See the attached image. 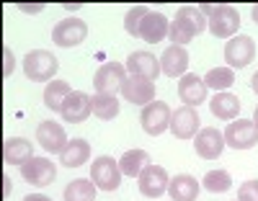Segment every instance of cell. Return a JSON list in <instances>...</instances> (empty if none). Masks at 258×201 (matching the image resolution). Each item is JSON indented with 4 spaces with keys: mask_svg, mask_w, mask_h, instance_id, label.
<instances>
[{
    "mask_svg": "<svg viewBox=\"0 0 258 201\" xmlns=\"http://www.w3.org/2000/svg\"><path fill=\"white\" fill-rule=\"evenodd\" d=\"M207 29V16L199 6H181L176 21H170L168 29V39L176 44V47H183V44L194 41L202 31Z\"/></svg>",
    "mask_w": 258,
    "mask_h": 201,
    "instance_id": "6da1fadb",
    "label": "cell"
},
{
    "mask_svg": "<svg viewBox=\"0 0 258 201\" xmlns=\"http://www.w3.org/2000/svg\"><path fill=\"white\" fill-rule=\"evenodd\" d=\"M202 11H204V16L209 18V31L217 36V39H232L235 34H238V29H240V16H238V11H235L232 6H209V3H204V6H199Z\"/></svg>",
    "mask_w": 258,
    "mask_h": 201,
    "instance_id": "7a4b0ae2",
    "label": "cell"
},
{
    "mask_svg": "<svg viewBox=\"0 0 258 201\" xmlns=\"http://www.w3.org/2000/svg\"><path fill=\"white\" fill-rule=\"evenodd\" d=\"M57 67H59L57 57L47 49H34L24 59V73L34 83H52L57 75Z\"/></svg>",
    "mask_w": 258,
    "mask_h": 201,
    "instance_id": "3957f363",
    "label": "cell"
},
{
    "mask_svg": "<svg viewBox=\"0 0 258 201\" xmlns=\"http://www.w3.org/2000/svg\"><path fill=\"white\" fill-rule=\"evenodd\" d=\"M124 80H126V64L103 62L93 75V88L101 96H116V91H121Z\"/></svg>",
    "mask_w": 258,
    "mask_h": 201,
    "instance_id": "277c9868",
    "label": "cell"
},
{
    "mask_svg": "<svg viewBox=\"0 0 258 201\" xmlns=\"http://www.w3.org/2000/svg\"><path fill=\"white\" fill-rule=\"evenodd\" d=\"M85 36H88V24H85L83 18H62L59 24L52 29V41L57 44V47L62 49H70V47H78V44L85 41Z\"/></svg>",
    "mask_w": 258,
    "mask_h": 201,
    "instance_id": "5b68a950",
    "label": "cell"
},
{
    "mask_svg": "<svg viewBox=\"0 0 258 201\" xmlns=\"http://www.w3.org/2000/svg\"><path fill=\"white\" fill-rule=\"evenodd\" d=\"M170 106L165 101H153L150 106L142 108L140 114V121H142V129L150 134V137H160L165 129H170Z\"/></svg>",
    "mask_w": 258,
    "mask_h": 201,
    "instance_id": "8992f818",
    "label": "cell"
},
{
    "mask_svg": "<svg viewBox=\"0 0 258 201\" xmlns=\"http://www.w3.org/2000/svg\"><path fill=\"white\" fill-rule=\"evenodd\" d=\"M222 134H225V145L232 150H250L258 142V126L253 124V119L230 121Z\"/></svg>",
    "mask_w": 258,
    "mask_h": 201,
    "instance_id": "52a82bcc",
    "label": "cell"
},
{
    "mask_svg": "<svg viewBox=\"0 0 258 201\" xmlns=\"http://www.w3.org/2000/svg\"><path fill=\"white\" fill-rule=\"evenodd\" d=\"M91 181L101 191H116L121 186V168H119V163L114 158H106V155L98 158V160H93Z\"/></svg>",
    "mask_w": 258,
    "mask_h": 201,
    "instance_id": "ba28073f",
    "label": "cell"
},
{
    "mask_svg": "<svg viewBox=\"0 0 258 201\" xmlns=\"http://www.w3.org/2000/svg\"><path fill=\"white\" fill-rule=\"evenodd\" d=\"M255 57V41L250 36H232L227 44H225V59L230 64V70H243L248 67Z\"/></svg>",
    "mask_w": 258,
    "mask_h": 201,
    "instance_id": "9c48e42d",
    "label": "cell"
},
{
    "mask_svg": "<svg viewBox=\"0 0 258 201\" xmlns=\"http://www.w3.org/2000/svg\"><path fill=\"white\" fill-rule=\"evenodd\" d=\"M137 186H140V193H142V196H147V198H160V196L168 191V186H170V178H168L165 168L150 163V165L140 173Z\"/></svg>",
    "mask_w": 258,
    "mask_h": 201,
    "instance_id": "30bf717a",
    "label": "cell"
},
{
    "mask_svg": "<svg viewBox=\"0 0 258 201\" xmlns=\"http://www.w3.org/2000/svg\"><path fill=\"white\" fill-rule=\"evenodd\" d=\"M121 98H126L129 103L135 106H150L155 101V83L147 80V78H137V75H129L121 85Z\"/></svg>",
    "mask_w": 258,
    "mask_h": 201,
    "instance_id": "8fae6325",
    "label": "cell"
},
{
    "mask_svg": "<svg viewBox=\"0 0 258 201\" xmlns=\"http://www.w3.org/2000/svg\"><path fill=\"white\" fill-rule=\"evenodd\" d=\"M21 178L31 186H49L57 178V168L47 158H31L26 165H21Z\"/></svg>",
    "mask_w": 258,
    "mask_h": 201,
    "instance_id": "7c38bea8",
    "label": "cell"
},
{
    "mask_svg": "<svg viewBox=\"0 0 258 201\" xmlns=\"http://www.w3.org/2000/svg\"><path fill=\"white\" fill-rule=\"evenodd\" d=\"M59 114H62L64 121L80 124V121H85V119L93 114V98H91L88 93H83V91H73V93L68 96V101H64V106H62Z\"/></svg>",
    "mask_w": 258,
    "mask_h": 201,
    "instance_id": "4fadbf2b",
    "label": "cell"
},
{
    "mask_svg": "<svg viewBox=\"0 0 258 201\" xmlns=\"http://www.w3.org/2000/svg\"><path fill=\"white\" fill-rule=\"evenodd\" d=\"M199 114H197V108H191V106H183L178 108L173 116H170V131H173V137L176 140H191V137H197L199 134Z\"/></svg>",
    "mask_w": 258,
    "mask_h": 201,
    "instance_id": "5bb4252c",
    "label": "cell"
},
{
    "mask_svg": "<svg viewBox=\"0 0 258 201\" xmlns=\"http://www.w3.org/2000/svg\"><path fill=\"white\" fill-rule=\"evenodd\" d=\"M194 145H197V155H199V158L217 160L222 155V150H225V134L217 131L214 126H204V129H199L197 142H194Z\"/></svg>",
    "mask_w": 258,
    "mask_h": 201,
    "instance_id": "9a60e30c",
    "label": "cell"
},
{
    "mask_svg": "<svg viewBox=\"0 0 258 201\" xmlns=\"http://www.w3.org/2000/svg\"><path fill=\"white\" fill-rule=\"evenodd\" d=\"M36 140L52 155H62V150L68 147V142H70L68 134H64V129H62V124H57V121H41L39 129H36Z\"/></svg>",
    "mask_w": 258,
    "mask_h": 201,
    "instance_id": "2e32d148",
    "label": "cell"
},
{
    "mask_svg": "<svg viewBox=\"0 0 258 201\" xmlns=\"http://www.w3.org/2000/svg\"><path fill=\"white\" fill-rule=\"evenodd\" d=\"M126 73L155 83V78L160 75V59H155L150 52H132L126 57Z\"/></svg>",
    "mask_w": 258,
    "mask_h": 201,
    "instance_id": "e0dca14e",
    "label": "cell"
},
{
    "mask_svg": "<svg viewBox=\"0 0 258 201\" xmlns=\"http://www.w3.org/2000/svg\"><path fill=\"white\" fill-rule=\"evenodd\" d=\"M207 91H209V88H207L204 78H199V75H183L178 80V96L191 108L194 106H202L207 101Z\"/></svg>",
    "mask_w": 258,
    "mask_h": 201,
    "instance_id": "ac0fdd59",
    "label": "cell"
},
{
    "mask_svg": "<svg viewBox=\"0 0 258 201\" xmlns=\"http://www.w3.org/2000/svg\"><path fill=\"white\" fill-rule=\"evenodd\" d=\"M168 29H170V21L158 13V11H150L145 18H142V26H140V39H145L147 44H158L168 36Z\"/></svg>",
    "mask_w": 258,
    "mask_h": 201,
    "instance_id": "d6986e66",
    "label": "cell"
},
{
    "mask_svg": "<svg viewBox=\"0 0 258 201\" xmlns=\"http://www.w3.org/2000/svg\"><path fill=\"white\" fill-rule=\"evenodd\" d=\"M186 67H188V52L183 47L170 44V47L163 52V57H160V70L168 78H178L181 80L186 75Z\"/></svg>",
    "mask_w": 258,
    "mask_h": 201,
    "instance_id": "ffe728a7",
    "label": "cell"
},
{
    "mask_svg": "<svg viewBox=\"0 0 258 201\" xmlns=\"http://www.w3.org/2000/svg\"><path fill=\"white\" fill-rule=\"evenodd\" d=\"M34 158V150L29 140H21V137H11L3 145V160L8 165H26Z\"/></svg>",
    "mask_w": 258,
    "mask_h": 201,
    "instance_id": "44dd1931",
    "label": "cell"
},
{
    "mask_svg": "<svg viewBox=\"0 0 258 201\" xmlns=\"http://www.w3.org/2000/svg\"><path fill=\"white\" fill-rule=\"evenodd\" d=\"M209 108L217 119H225V121H235L240 114V101L238 96L232 93H214V98H209Z\"/></svg>",
    "mask_w": 258,
    "mask_h": 201,
    "instance_id": "7402d4cb",
    "label": "cell"
},
{
    "mask_svg": "<svg viewBox=\"0 0 258 201\" xmlns=\"http://www.w3.org/2000/svg\"><path fill=\"white\" fill-rule=\"evenodd\" d=\"M168 196L173 201H197L199 196V181L191 175H176L170 178V186H168Z\"/></svg>",
    "mask_w": 258,
    "mask_h": 201,
    "instance_id": "603a6c76",
    "label": "cell"
},
{
    "mask_svg": "<svg viewBox=\"0 0 258 201\" xmlns=\"http://www.w3.org/2000/svg\"><path fill=\"white\" fill-rule=\"evenodd\" d=\"M88 158H91V145L85 140H70L68 147H64L62 155H59V160H62L64 168H80Z\"/></svg>",
    "mask_w": 258,
    "mask_h": 201,
    "instance_id": "cb8c5ba5",
    "label": "cell"
},
{
    "mask_svg": "<svg viewBox=\"0 0 258 201\" xmlns=\"http://www.w3.org/2000/svg\"><path fill=\"white\" fill-rule=\"evenodd\" d=\"M150 165V155L145 150H126L119 160V168H121V175H129V178H140V173Z\"/></svg>",
    "mask_w": 258,
    "mask_h": 201,
    "instance_id": "d4e9b609",
    "label": "cell"
},
{
    "mask_svg": "<svg viewBox=\"0 0 258 201\" xmlns=\"http://www.w3.org/2000/svg\"><path fill=\"white\" fill-rule=\"evenodd\" d=\"M70 93L73 91H70V85L64 83V80H52L44 88V106L49 111H62V106H64V101H68Z\"/></svg>",
    "mask_w": 258,
    "mask_h": 201,
    "instance_id": "484cf974",
    "label": "cell"
},
{
    "mask_svg": "<svg viewBox=\"0 0 258 201\" xmlns=\"http://www.w3.org/2000/svg\"><path fill=\"white\" fill-rule=\"evenodd\" d=\"M64 201H96V183L78 178L64 188Z\"/></svg>",
    "mask_w": 258,
    "mask_h": 201,
    "instance_id": "4316f807",
    "label": "cell"
},
{
    "mask_svg": "<svg viewBox=\"0 0 258 201\" xmlns=\"http://www.w3.org/2000/svg\"><path fill=\"white\" fill-rule=\"evenodd\" d=\"M204 83H207V88H212V91L225 93L227 88L235 83V73L230 70V67H214V70H209L204 75Z\"/></svg>",
    "mask_w": 258,
    "mask_h": 201,
    "instance_id": "83f0119b",
    "label": "cell"
},
{
    "mask_svg": "<svg viewBox=\"0 0 258 201\" xmlns=\"http://www.w3.org/2000/svg\"><path fill=\"white\" fill-rule=\"evenodd\" d=\"M93 114L103 121H111L116 114H119V98L116 96H101L96 93L93 96Z\"/></svg>",
    "mask_w": 258,
    "mask_h": 201,
    "instance_id": "f1b7e54d",
    "label": "cell"
},
{
    "mask_svg": "<svg viewBox=\"0 0 258 201\" xmlns=\"http://www.w3.org/2000/svg\"><path fill=\"white\" fill-rule=\"evenodd\" d=\"M204 188L212 191V193H225L232 188V178L227 170H209L204 175Z\"/></svg>",
    "mask_w": 258,
    "mask_h": 201,
    "instance_id": "f546056e",
    "label": "cell"
},
{
    "mask_svg": "<svg viewBox=\"0 0 258 201\" xmlns=\"http://www.w3.org/2000/svg\"><path fill=\"white\" fill-rule=\"evenodd\" d=\"M150 13V8L145 6H135V8H129V13L124 16V29L129 36H140V26H142V18Z\"/></svg>",
    "mask_w": 258,
    "mask_h": 201,
    "instance_id": "4dcf8cb0",
    "label": "cell"
},
{
    "mask_svg": "<svg viewBox=\"0 0 258 201\" xmlns=\"http://www.w3.org/2000/svg\"><path fill=\"white\" fill-rule=\"evenodd\" d=\"M238 198L240 201H258V181H245L238 188Z\"/></svg>",
    "mask_w": 258,
    "mask_h": 201,
    "instance_id": "1f68e13d",
    "label": "cell"
},
{
    "mask_svg": "<svg viewBox=\"0 0 258 201\" xmlns=\"http://www.w3.org/2000/svg\"><path fill=\"white\" fill-rule=\"evenodd\" d=\"M3 52H6V70H3V75H6V78H11L13 67H16V59H13V52H11V47H6Z\"/></svg>",
    "mask_w": 258,
    "mask_h": 201,
    "instance_id": "d6a6232c",
    "label": "cell"
},
{
    "mask_svg": "<svg viewBox=\"0 0 258 201\" xmlns=\"http://www.w3.org/2000/svg\"><path fill=\"white\" fill-rule=\"evenodd\" d=\"M41 8H44L41 3H36V6H29V3H18V11H24V13H39Z\"/></svg>",
    "mask_w": 258,
    "mask_h": 201,
    "instance_id": "836d02e7",
    "label": "cell"
},
{
    "mask_svg": "<svg viewBox=\"0 0 258 201\" xmlns=\"http://www.w3.org/2000/svg\"><path fill=\"white\" fill-rule=\"evenodd\" d=\"M24 201H52L49 196H44V193H31V196H26Z\"/></svg>",
    "mask_w": 258,
    "mask_h": 201,
    "instance_id": "e575fe53",
    "label": "cell"
},
{
    "mask_svg": "<svg viewBox=\"0 0 258 201\" xmlns=\"http://www.w3.org/2000/svg\"><path fill=\"white\" fill-rule=\"evenodd\" d=\"M250 88H253V91H255V96H258V73L250 78Z\"/></svg>",
    "mask_w": 258,
    "mask_h": 201,
    "instance_id": "d590c367",
    "label": "cell"
},
{
    "mask_svg": "<svg viewBox=\"0 0 258 201\" xmlns=\"http://www.w3.org/2000/svg\"><path fill=\"white\" fill-rule=\"evenodd\" d=\"M3 181H6V196H8V193H11V178H8V175H3Z\"/></svg>",
    "mask_w": 258,
    "mask_h": 201,
    "instance_id": "8d00e7d4",
    "label": "cell"
},
{
    "mask_svg": "<svg viewBox=\"0 0 258 201\" xmlns=\"http://www.w3.org/2000/svg\"><path fill=\"white\" fill-rule=\"evenodd\" d=\"M250 16H253V21L258 24V6H253V11H250Z\"/></svg>",
    "mask_w": 258,
    "mask_h": 201,
    "instance_id": "74e56055",
    "label": "cell"
},
{
    "mask_svg": "<svg viewBox=\"0 0 258 201\" xmlns=\"http://www.w3.org/2000/svg\"><path fill=\"white\" fill-rule=\"evenodd\" d=\"M253 124L258 126V106H255V111H253Z\"/></svg>",
    "mask_w": 258,
    "mask_h": 201,
    "instance_id": "f35d334b",
    "label": "cell"
}]
</instances>
